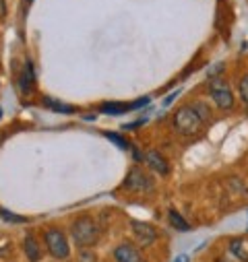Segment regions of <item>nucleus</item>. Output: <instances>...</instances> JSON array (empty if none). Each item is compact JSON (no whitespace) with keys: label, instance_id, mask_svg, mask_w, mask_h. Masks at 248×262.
Listing matches in <instances>:
<instances>
[{"label":"nucleus","instance_id":"1","mask_svg":"<svg viewBox=\"0 0 248 262\" xmlns=\"http://www.w3.org/2000/svg\"><path fill=\"white\" fill-rule=\"evenodd\" d=\"M99 233H101V229H99L97 221L89 215H81L71 223V239L75 242V246L79 250H87V248L95 246L99 239Z\"/></svg>","mask_w":248,"mask_h":262},{"label":"nucleus","instance_id":"2","mask_svg":"<svg viewBox=\"0 0 248 262\" xmlns=\"http://www.w3.org/2000/svg\"><path fill=\"white\" fill-rule=\"evenodd\" d=\"M205 122L199 118V114L191 107V105H182L176 110L174 114V128L178 135H184V137H197L201 130H203Z\"/></svg>","mask_w":248,"mask_h":262},{"label":"nucleus","instance_id":"3","mask_svg":"<svg viewBox=\"0 0 248 262\" xmlns=\"http://www.w3.org/2000/svg\"><path fill=\"white\" fill-rule=\"evenodd\" d=\"M44 246L54 260H67L71 256V246H69L67 233L58 227H48L44 231Z\"/></svg>","mask_w":248,"mask_h":262},{"label":"nucleus","instance_id":"4","mask_svg":"<svg viewBox=\"0 0 248 262\" xmlns=\"http://www.w3.org/2000/svg\"><path fill=\"white\" fill-rule=\"evenodd\" d=\"M207 89H209V97L213 99V103H215L219 110L230 112V110L234 107L236 97H234V91H232L230 83H228L223 77H215V79H211L209 85H207Z\"/></svg>","mask_w":248,"mask_h":262},{"label":"nucleus","instance_id":"5","mask_svg":"<svg viewBox=\"0 0 248 262\" xmlns=\"http://www.w3.org/2000/svg\"><path fill=\"white\" fill-rule=\"evenodd\" d=\"M131 231H133V235H135L137 246H141V248H149V246H153V242L157 239L155 227L149 225V223H145V221H139V219H133V221H131Z\"/></svg>","mask_w":248,"mask_h":262},{"label":"nucleus","instance_id":"6","mask_svg":"<svg viewBox=\"0 0 248 262\" xmlns=\"http://www.w3.org/2000/svg\"><path fill=\"white\" fill-rule=\"evenodd\" d=\"M124 188L131 192H149L153 188V182L141 167H133L124 178Z\"/></svg>","mask_w":248,"mask_h":262},{"label":"nucleus","instance_id":"7","mask_svg":"<svg viewBox=\"0 0 248 262\" xmlns=\"http://www.w3.org/2000/svg\"><path fill=\"white\" fill-rule=\"evenodd\" d=\"M114 262H143V258L135 244L122 242L114 248Z\"/></svg>","mask_w":248,"mask_h":262},{"label":"nucleus","instance_id":"8","mask_svg":"<svg viewBox=\"0 0 248 262\" xmlns=\"http://www.w3.org/2000/svg\"><path fill=\"white\" fill-rule=\"evenodd\" d=\"M145 163H147V167H149L151 171H155L157 176H168V173H170V163H168V159H166L159 151H149V153H145Z\"/></svg>","mask_w":248,"mask_h":262},{"label":"nucleus","instance_id":"9","mask_svg":"<svg viewBox=\"0 0 248 262\" xmlns=\"http://www.w3.org/2000/svg\"><path fill=\"white\" fill-rule=\"evenodd\" d=\"M228 254L240 262H248V242L244 237H230L228 239Z\"/></svg>","mask_w":248,"mask_h":262},{"label":"nucleus","instance_id":"10","mask_svg":"<svg viewBox=\"0 0 248 262\" xmlns=\"http://www.w3.org/2000/svg\"><path fill=\"white\" fill-rule=\"evenodd\" d=\"M23 252H25V258L29 262H39L42 260V246H39V242L33 233H27L23 237Z\"/></svg>","mask_w":248,"mask_h":262},{"label":"nucleus","instance_id":"11","mask_svg":"<svg viewBox=\"0 0 248 262\" xmlns=\"http://www.w3.org/2000/svg\"><path fill=\"white\" fill-rule=\"evenodd\" d=\"M33 83H35V75H33V67H31V62L27 60L25 62V67H23V73L19 77V89L23 95H29L33 91Z\"/></svg>","mask_w":248,"mask_h":262},{"label":"nucleus","instance_id":"12","mask_svg":"<svg viewBox=\"0 0 248 262\" xmlns=\"http://www.w3.org/2000/svg\"><path fill=\"white\" fill-rule=\"evenodd\" d=\"M99 112L101 114H110V116H120V114H127V112H135V105L133 103H104L99 105Z\"/></svg>","mask_w":248,"mask_h":262},{"label":"nucleus","instance_id":"13","mask_svg":"<svg viewBox=\"0 0 248 262\" xmlns=\"http://www.w3.org/2000/svg\"><path fill=\"white\" fill-rule=\"evenodd\" d=\"M168 221H170V225L176 229V231H180V233H186V231H191V223L186 221L176 209H170L168 211Z\"/></svg>","mask_w":248,"mask_h":262},{"label":"nucleus","instance_id":"14","mask_svg":"<svg viewBox=\"0 0 248 262\" xmlns=\"http://www.w3.org/2000/svg\"><path fill=\"white\" fill-rule=\"evenodd\" d=\"M197 114H199V118L207 124V122H211L213 120V112H211V107L207 105V101H201V99H197V101H193V103H189Z\"/></svg>","mask_w":248,"mask_h":262},{"label":"nucleus","instance_id":"15","mask_svg":"<svg viewBox=\"0 0 248 262\" xmlns=\"http://www.w3.org/2000/svg\"><path fill=\"white\" fill-rule=\"evenodd\" d=\"M44 105L58 112V114H73L75 112V105H69V103H62V101H56L52 97H44Z\"/></svg>","mask_w":248,"mask_h":262},{"label":"nucleus","instance_id":"16","mask_svg":"<svg viewBox=\"0 0 248 262\" xmlns=\"http://www.w3.org/2000/svg\"><path fill=\"white\" fill-rule=\"evenodd\" d=\"M238 93H240L242 103L248 107V73L240 77V81H238Z\"/></svg>","mask_w":248,"mask_h":262},{"label":"nucleus","instance_id":"17","mask_svg":"<svg viewBox=\"0 0 248 262\" xmlns=\"http://www.w3.org/2000/svg\"><path fill=\"white\" fill-rule=\"evenodd\" d=\"M104 137H106L108 141H112V143H114L118 149H124V151L131 149V147H129V141L124 139V137H120V135H114V133H104Z\"/></svg>","mask_w":248,"mask_h":262},{"label":"nucleus","instance_id":"18","mask_svg":"<svg viewBox=\"0 0 248 262\" xmlns=\"http://www.w3.org/2000/svg\"><path fill=\"white\" fill-rule=\"evenodd\" d=\"M0 219H5L9 223H27V217H21V215H15L7 209H0Z\"/></svg>","mask_w":248,"mask_h":262},{"label":"nucleus","instance_id":"19","mask_svg":"<svg viewBox=\"0 0 248 262\" xmlns=\"http://www.w3.org/2000/svg\"><path fill=\"white\" fill-rule=\"evenodd\" d=\"M97 258H95V254L91 252V248H87V250H81V256H79V262H95Z\"/></svg>","mask_w":248,"mask_h":262},{"label":"nucleus","instance_id":"20","mask_svg":"<svg viewBox=\"0 0 248 262\" xmlns=\"http://www.w3.org/2000/svg\"><path fill=\"white\" fill-rule=\"evenodd\" d=\"M215 262H240V260H236L234 256H230V254L225 252L223 256H217V258H215Z\"/></svg>","mask_w":248,"mask_h":262},{"label":"nucleus","instance_id":"21","mask_svg":"<svg viewBox=\"0 0 248 262\" xmlns=\"http://www.w3.org/2000/svg\"><path fill=\"white\" fill-rule=\"evenodd\" d=\"M145 120H137V122H133V124H127V126H122V130H131V128H139L141 124H143Z\"/></svg>","mask_w":248,"mask_h":262},{"label":"nucleus","instance_id":"22","mask_svg":"<svg viewBox=\"0 0 248 262\" xmlns=\"http://www.w3.org/2000/svg\"><path fill=\"white\" fill-rule=\"evenodd\" d=\"M174 262H191V258L186 256V254H180V256H176V258H174Z\"/></svg>","mask_w":248,"mask_h":262}]
</instances>
